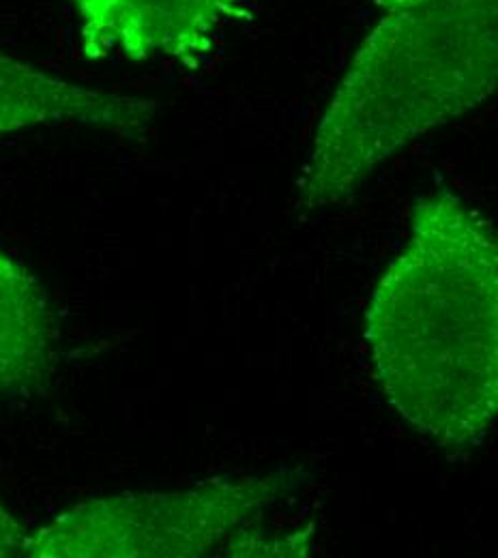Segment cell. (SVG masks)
<instances>
[{
    "mask_svg": "<svg viewBox=\"0 0 498 558\" xmlns=\"http://www.w3.org/2000/svg\"><path fill=\"white\" fill-rule=\"evenodd\" d=\"M365 342L389 407L440 447L479 442L498 421V234L449 192L417 203L378 279Z\"/></svg>",
    "mask_w": 498,
    "mask_h": 558,
    "instance_id": "6da1fadb",
    "label": "cell"
},
{
    "mask_svg": "<svg viewBox=\"0 0 498 558\" xmlns=\"http://www.w3.org/2000/svg\"><path fill=\"white\" fill-rule=\"evenodd\" d=\"M498 90V0L387 11L342 75L296 183V205L333 207L396 153Z\"/></svg>",
    "mask_w": 498,
    "mask_h": 558,
    "instance_id": "7a4b0ae2",
    "label": "cell"
},
{
    "mask_svg": "<svg viewBox=\"0 0 498 558\" xmlns=\"http://www.w3.org/2000/svg\"><path fill=\"white\" fill-rule=\"evenodd\" d=\"M292 471L214 480L172 492H127L65 509L28 533L31 558L205 557L296 488Z\"/></svg>",
    "mask_w": 498,
    "mask_h": 558,
    "instance_id": "3957f363",
    "label": "cell"
},
{
    "mask_svg": "<svg viewBox=\"0 0 498 558\" xmlns=\"http://www.w3.org/2000/svg\"><path fill=\"white\" fill-rule=\"evenodd\" d=\"M86 59L198 65L217 35L245 15L243 0H70Z\"/></svg>",
    "mask_w": 498,
    "mask_h": 558,
    "instance_id": "277c9868",
    "label": "cell"
},
{
    "mask_svg": "<svg viewBox=\"0 0 498 558\" xmlns=\"http://www.w3.org/2000/svg\"><path fill=\"white\" fill-rule=\"evenodd\" d=\"M150 121V101L86 88L0 52V136L37 125H84L141 140Z\"/></svg>",
    "mask_w": 498,
    "mask_h": 558,
    "instance_id": "5b68a950",
    "label": "cell"
},
{
    "mask_svg": "<svg viewBox=\"0 0 498 558\" xmlns=\"http://www.w3.org/2000/svg\"><path fill=\"white\" fill-rule=\"evenodd\" d=\"M54 347L57 323L44 286L0 252V396L44 385Z\"/></svg>",
    "mask_w": 498,
    "mask_h": 558,
    "instance_id": "8992f818",
    "label": "cell"
},
{
    "mask_svg": "<svg viewBox=\"0 0 498 558\" xmlns=\"http://www.w3.org/2000/svg\"><path fill=\"white\" fill-rule=\"evenodd\" d=\"M28 531L0 500V558L24 557Z\"/></svg>",
    "mask_w": 498,
    "mask_h": 558,
    "instance_id": "52a82bcc",
    "label": "cell"
},
{
    "mask_svg": "<svg viewBox=\"0 0 498 558\" xmlns=\"http://www.w3.org/2000/svg\"><path fill=\"white\" fill-rule=\"evenodd\" d=\"M385 11H396V9H409V7H420L427 2H436V0H376Z\"/></svg>",
    "mask_w": 498,
    "mask_h": 558,
    "instance_id": "ba28073f",
    "label": "cell"
}]
</instances>
